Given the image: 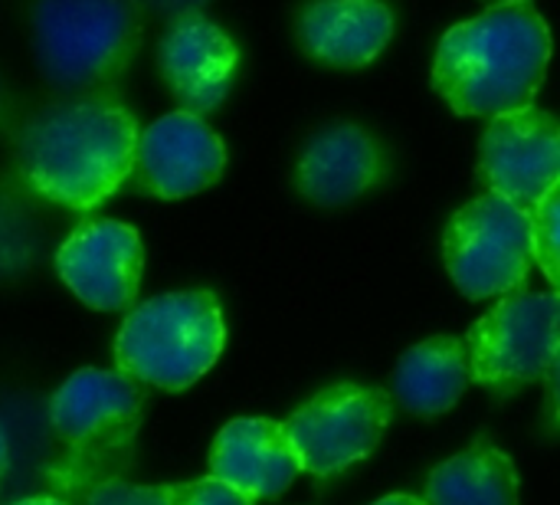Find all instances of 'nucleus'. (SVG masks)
<instances>
[{"mask_svg":"<svg viewBox=\"0 0 560 505\" xmlns=\"http://www.w3.org/2000/svg\"><path fill=\"white\" fill-rule=\"evenodd\" d=\"M138 125L115 99H69L33 115L20 135V177L39 197L92 210L135 171Z\"/></svg>","mask_w":560,"mask_h":505,"instance_id":"nucleus-1","label":"nucleus"},{"mask_svg":"<svg viewBox=\"0 0 560 505\" xmlns=\"http://www.w3.org/2000/svg\"><path fill=\"white\" fill-rule=\"evenodd\" d=\"M551 33L532 3H499L453 26L433 59V85L459 115L495 118L528 108L545 82Z\"/></svg>","mask_w":560,"mask_h":505,"instance_id":"nucleus-2","label":"nucleus"},{"mask_svg":"<svg viewBox=\"0 0 560 505\" xmlns=\"http://www.w3.org/2000/svg\"><path fill=\"white\" fill-rule=\"evenodd\" d=\"M226 322L213 292H167L128 312L115 338L118 371L164 391H184L220 358Z\"/></svg>","mask_w":560,"mask_h":505,"instance_id":"nucleus-3","label":"nucleus"},{"mask_svg":"<svg viewBox=\"0 0 560 505\" xmlns=\"http://www.w3.org/2000/svg\"><path fill=\"white\" fill-rule=\"evenodd\" d=\"M141 408V391L128 375L98 368L75 371L49 401V424L69 447L52 480L69 493H82L121 477V467L131 460Z\"/></svg>","mask_w":560,"mask_h":505,"instance_id":"nucleus-4","label":"nucleus"},{"mask_svg":"<svg viewBox=\"0 0 560 505\" xmlns=\"http://www.w3.org/2000/svg\"><path fill=\"white\" fill-rule=\"evenodd\" d=\"M141 43L131 0H36L33 53L43 76L66 92L118 79Z\"/></svg>","mask_w":560,"mask_h":505,"instance_id":"nucleus-5","label":"nucleus"},{"mask_svg":"<svg viewBox=\"0 0 560 505\" xmlns=\"http://www.w3.org/2000/svg\"><path fill=\"white\" fill-rule=\"evenodd\" d=\"M443 256L453 283L469 299L509 296L532 269V210L499 194L469 200L446 227Z\"/></svg>","mask_w":560,"mask_h":505,"instance_id":"nucleus-6","label":"nucleus"},{"mask_svg":"<svg viewBox=\"0 0 560 505\" xmlns=\"http://www.w3.org/2000/svg\"><path fill=\"white\" fill-rule=\"evenodd\" d=\"M558 292H509L466 332L469 381L515 391L558 368Z\"/></svg>","mask_w":560,"mask_h":505,"instance_id":"nucleus-7","label":"nucleus"},{"mask_svg":"<svg viewBox=\"0 0 560 505\" xmlns=\"http://www.w3.org/2000/svg\"><path fill=\"white\" fill-rule=\"evenodd\" d=\"M390 417L394 401L384 391L338 385L299 408L282 431L292 444L299 470L312 477H335L377 450Z\"/></svg>","mask_w":560,"mask_h":505,"instance_id":"nucleus-8","label":"nucleus"},{"mask_svg":"<svg viewBox=\"0 0 560 505\" xmlns=\"http://www.w3.org/2000/svg\"><path fill=\"white\" fill-rule=\"evenodd\" d=\"M479 177L492 194L535 207L560 181V128L535 105L489 118L479 145Z\"/></svg>","mask_w":560,"mask_h":505,"instance_id":"nucleus-9","label":"nucleus"},{"mask_svg":"<svg viewBox=\"0 0 560 505\" xmlns=\"http://www.w3.org/2000/svg\"><path fill=\"white\" fill-rule=\"evenodd\" d=\"M62 283L98 312H121L135 306L144 250L135 227L118 220H89L69 233L56 253Z\"/></svg>","mask_w":560,"mask_h":505,"instance_id":"nucleus-10","label":"nucleus"},{"mask_svg":"<svg viewBox=\"0 0 560 505\" xmlns=\"http://www.w3.org/2000/svg\"><path fill=\"white\" fill-rule=\"evenodd\" d=\"M158 69L180 112L207 115L230 95L240 69V49L203 13H184L174 16L161 36Z\"/></svg>","mask_w":560,"mask_h":505,"instance_id":"nucleus-11","label":"nucleus"},{"mask_svg":"<svg viewBox=\"0 0 560 505\" xmlns=\"http://www.w3.org/2000/svg\"><path fill=\"white\" fill-rule=\"evenodd\" d=\"M223 168L226 145L200 115L171 112L151 122V128L138 138V184L154 197L180 200L200 194L213 181H220Z\"/></svg>","mask_w":560,"mask_h":505,"instance_id":"nucleus-12","label":"nucleus"},{"mask_svg":"<svg viewBox=\"0 0 560 505\" xmlns=\"http://www.w3.org/2000/svg\"><path fill=\"white\" fill-rule=\"evenodd\" d=\"M299 473L292 444L276 421L240 417L230 421L210 450V477L233 486L246 500L282 496Z\"/></svg>","mask_w":560,"mask_h":505,"instance_id":"nucleus-13","label":"nucleus"},{"mask_svg":"<svg viewBox=\"0 0 560 505\" xmlns=\"http://www.w3.org/2000/svg\"><path fill=\"white\" fill-rule=\"evenodd\" d=\"M387 171L381 145L351 122L322 128L302 151L295 187L322 207H338L361 197Z\"/></svg>","mask_w":560,"mask_h":505,"instance_id":"nucleus-14","label":"nucleus"},{"mask_svg":"<svg viewBox=\"0 0 560 505\" xmlns=\"http://www.w3.org/2000/svg\"><path fill=\"white\" fill-rule=\"evenodd\" d=\"M394 36V13L384 0H312L299 13L302 49L335 69L371 66Z\"/></svg>","mask_w":560,"mask_h":505,"instance_id":"nucleus-15","label":"nucleus"},{"mask_svg":"<svg viewBox=\"0 0 560 505\" xmlns=\"http://www.w3.org/2000/svg\"><path fill=\"white\" fill-rule=\"evenodd\" d=\"M394 398L417 417H436L456 408L469 388L466 345L453 335H436L413 345L394 371Z\"/></svg>","mask_w":560,"mask_h":505,"instance_id":"nucleus-16","label":"nucleus"},{"mask_svg":"<svg viewBox=\"0 0 560 505\" xmlns=\"http://www.w3.org/2000/svg\"><path fill=\"white\" fill-rule=\"evenodd\" d=\"M427 505H518V473L515 463L479 440L463 454L450 457L430 473Z\"/></svg>","mask_w":560,"mask_h":505,"instance_id":"nucleus-17","label":"nucleus"},{"mask_svg":"<svg viewBox=\"0 0 560 505\" xmlns=\"http://www.w3.org/2000/svg\"><path fill=\"white\" fill-rule=\"evenodd\" d=\"M558 200L560 187L545 194L532 207V260L541 266L551 286L560 283V246H558Z\"/></svg>","mask_w":560,"mask_h":505,"instance_id":"nucleus-18","label":"nucleus"},{"mask_svg":"<svg viewBox=\"0 0 560 505\" xmlns=\"http://www.w3.org/2000/svg\"><path fill=\"white\" fill-rule=\"evenodd\" d=\"M79 505H167V486H135L121 477L82 490Z\"/></svg>","mask_w":560,"mask_h":505,"instance_id":"nucleus-19","label":"nucleus"},{"mask_svg":"<svg viewBox=\"0 0 560 505\" xmlns=\"http://www.w3.org/2000/svg\"><path fill=\"white\" fill-rule=\"evenodd\" d=\"M167 505H253V500H246L233 486L207 477V480L167 486Z\"/></svg>","mask_w":560,"mask_h":505,"instance_id":"nucleus-20","label":"nucleus"},{"mask_svg":"<svg viewBox=\"0 0 560 505\" xmlns=\"http://www.w3.org/2000/svg\"><path fill=\"white\" fill-rule=\"evenodd\" d=\"M148 10L161 13V16H184V13H200L210 0H141Z\"/></svg>","mask_w":560,"mask_h":505,"instance_id":"nucleus-21","label":"nucleus"},{"mask_svg":"<svg viewBox=\"0 0 560 505\" xmlns=\"http://www.w3.org/2000/svg\"><path fill=\"white\" fill-rule=\"evenodd\" d=\"M374 505H427L423 500H417V496H387V500H381V503Z\"/></svg>","mask_w":560,"mask_h":505,"instance_id":"nucleus-22","label":"nucleus"},{"mask_svg":"<svg viewBox=\"0 0 560 505\" xmlns=\"http://www.w3.org/2000/svg\"><path fill=\"white\" fill-rule=\"evenodd\" d=\"M7 457H10V454H7V437H3V431H0V477L7 473Z\"/></svg>","mask_w":560,"mask_h":505,"instance_id":"nucleus-23","label":"nucleus"},{"mask_svg":"<svg viewBox=\"0 0 560 505\" xmlns=\"http://www.w3.org/2000/svg\"><path fill=\"white\" fill-rule=\"evenodd\" d=\"M16 505H69V503H62V500H23V503H16Z\"/></svg>","mask_w":560,"mask_h":505,"instance_id":"nucleus-24","label":"nucleus"},{"mask_svg":"<svg viewBox=\"0 0 560 505\" xmlns=\"http://www.w3.org/2000/svg\"><path fill=\"white\" fill-rule=\"evenodd\" d=\"M492 7H499V3H528V0H489Z\"/></svg>","mask_w":560,"mask_h":505,"instance_id":"nucleus-25","label":"nucleus"}]
</instances>
